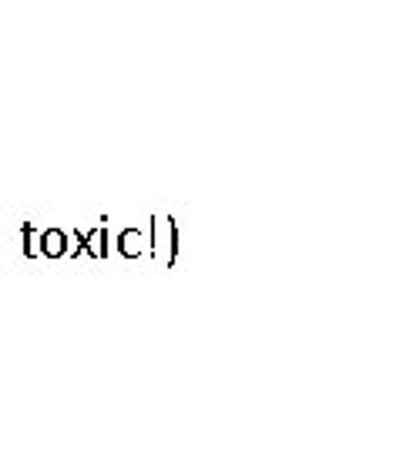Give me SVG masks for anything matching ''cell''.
Instances as JSON below:
<instances>
[{"instance_id":"cell-2","label":"cell","mask_w":403,"mask_h":453,"mask_svg":"<svg viewBox=\"0 0 403 453\" xmlns=\"http://www.w3.org/2000/svg\"><path fill=\"white\" fill-rule=\"evenodd\" d=\"M34 249H37L41 256H48V259H65L67 256V232L65 228H44Z\"/></svg>"},{"instance_id":"cell-5","label":"cell","mask_w":403,"mask_h":453,"mask_svg":"<svg viewBox=\"0 0 403 453\" xmlns=\"http://www.w3.org/2000/svg\"><path fill=\"white\" fill-rule=\"evenodd\" d=\"M20 235H24V256L34 259V256H37V249H34V226L31 222H24V226H20Z\"/></svg>"},{"instance_id":"cell-1","label":"cell","mask_w":403,"mask_h":453,"mask_svg":"<svg viewBox=\"0 0 403 453\" xmlns=\"http://www.w3.org/2000/svg\"><path fill=\"white\" fill-rule=\"evenodd\" d=\"M148 252H151V259L161 262L165 269H172L178 262V226L172 215H151V226H148Z\"/></svg>"},{"instance_id":"cell-3","label":"cell","mask_w":403,"mask_h":453,"mask_svg":"<svg viewBox=\"0 0 403 453\" xmlns=\"http://www.w3.org/2000/svg\"><path fill=\"white\" fill-rule=\"evenodd\" d=\"M114 245H118V252H121L125 259H142V256L148 252V239L138 232V228H125V232H118Z\"/></svg>"},{"instance_id":"cell-4","label":"cell","mask_w":403,"mask_h":453,"mask_svg":"<svg viewBox=\"0 0 403 453\" xmlns=\"http://www.w3.org/2000/svg\"><path fill=\"white\" fill-rule=\"evenodd\" d=\"M101 222H105V219H101ZM101 222H97L95 232H84V235L74 232V249H67V256H81V252H88V256H91V242H95L97 232H101Z\"/></svg>"}]
</instances>
